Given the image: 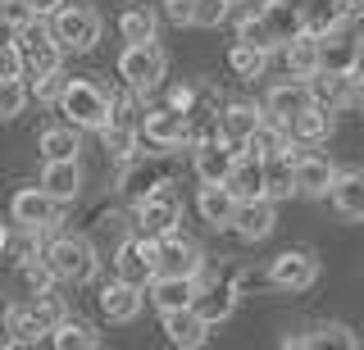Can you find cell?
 Returning a JSON list of instances; mask_svg holds the SVG:
<instances>
[{
    "label": "cell",
    "instance_id": "53",
    "mask_svg": "<svg viewBox=\"0 0 364 350\" xmlns=\"http://www.w3.org/2000/svg\"><path fill=\"white\" fill-rule=\"evenodd\" d=\"M28 5H32V14H37V18H50L55 9H60V0H28Z\"/></svg>",
    "mask_w": 364,
    "mask_h": 350
},
{
    "label": "cell",
    "instance_id": "47",
    "mask_svg": "<svg viewBox=\"0 0 364 350\" xmlns=\"http://www.w3.org/2000/svg\"><path fill=\"white\" fill-rule=\"evenodd\" d=\"M0 77H23V55H18V41H0Z\"/></svg>",
    "mask_w": 364,
    "mask_h": 350
},
{
    "label": "cell",
    "instance_id": "28",
    "mask_svg": "<svg viewBox=\"0 0 364 350\" xmlns=\"http://www.w3.org/2000/svg\"><path fill=\"white\" fill-rule=\"evenodd\" d=\"M46 337H50V346H60V350H96L100 346V332L91 323L73 319V314H64V319L55 323Z\"/></svg>",
    "mask_w": 364,
    "mask_h": 350
},
{
    "label": "cell",
    "instance_id": "48",
    "mask_svg": "<svg viewBox=\"0 0 364 350\" xmlns=\"http://www.w3.org/2000/svg\"><path fill=\"white\" fill-rule=\"evenodd\" d=\"M164 18L178 23V28H187L191 23V0H164Z\"/></svg>",
    "mask_w": 364,
    "mask_h": 350
},
{
    "label": "cell",
    "instance_id": "10",
    "mask_svg": "<svg viewBox=\"0 0 364 350\" xmlns=\"http://www.w3.org/2000/svg\"><path fill=\"white\" fill-rule=\"evenodd\" d=\"M60 200H50L41 187H18L14 200H9V214H14V223L23 232H50L55 223H60Z\"/></svg>",
    "mask_w": 364,
    "mask_h": 350
},
{
    "label": "cell",
    "instance_id": "12",
    "mask_svg": "<svg viewBox=\"0 0 364 350\" xmlns=\"http://www.w3.org/2000/svg\"><path fill=\"white\" fill-rule=\"evenodd\" d=\"M269 282L278 291H310L318 282V259L314 251H282L269 259Z\"/></svg>",
    "mask_w": 364,
    "mask_h": 350
},
{
    "label": "cell",
    "instance_id": "1",
    "mask_svg": "<svg viewBox=\"0 0 364 350\" xmlns=\"http://www.w3.org/2000/svg\"><path fill=\"white\" fill-rule=\"evenodd\" d=\"M50 37L60 41V50H73V55H87L96 50L100 32H105V18L96 14V5L87 0H60V9L50 14Z\"/></svg>",
    "mask_w": 364,
    "mask_h": 350
},
{
    "label": "cell",
    "instance_id": "29",
    "mask_svg": "<svg viewBox=\"0 0 364 350\" xmlns=\"http://www.w3.org/2000/svg\"><path fill=\"white\" fill-rule=\"evenodd\" d=\"M301 9V32H310V37H328V32H337L346 18H341L337 0H305Z\"/></svg>",
    "mask_w": 364,
    "mask_h": 350
},
{
    "label": "cell",
    "instance_id": "8",
    "mask_svg": "<svg viewBox=\"0 0 364 350\" xmlns=\"http://www.w3.org/2000/svg\"><path fill=\"white\" fill-rule=\"evenodd\" d=\"M333 177H337V164L328 160V155H314L310 146H296V155H291V191L296 196L323 200L328 187H333Z\"/></svg>",
    "mask_w": 364,
    "mask_h": 350
},
{
    "label": "cell",
    "instance_id": "18",
    "mask_svg": "<svg viewBox=\"0 0 364 350\" xmlns=\"http://www.w3.org/2000/svg\"><path fill=\"white\" fill-rule=\"evenodd\" d=\"M100 314H105L109 323H132L136 314H141V305H146V291L141 287H132V282H123V278H114L100 287Z\"/></svg>",
    "mask_w": 364,
    "mask_h": 350
},
{
    "label": "cell",
    "instance_id": "5",
    "mask_svg": "<svg viewBox=\"0 0 364 350\" xmlns=\"http://www.w3.org/2000/svg\"><path fill=\"white\" fill-rule=\"evenodd\" d=\"M136 137L151 146V155L178 151V146L191 141V114H182V109H173V105L146 109V114L136 119Z\"/></svg>",
    "mask_w": 364,
    "mask_h": 350
},
{
    "label": "cell",
    "instance_id": "56",
    "mask_svg": "<svg viewBox=\"0 0 364 350\" xmlns=\"http://www.w3.org/2000/svg\"><path fill=\"white\" fill-rule=\"evenodd\" d=\"M228 5H237V0H228Z\"/></svg>",
    "mask_w": 364,
    "mask_h": 350
},
{
    "label": "cell",
    "instance_id": "22",
    "mask_svg": "<svg viewBox=\"0 0 364 350\" xmlns=\"http://www.w3.org/2000/svg\"><path fill=\"white\" fill-rule=\"evenodd\" d=\"M328 196L341 219H364V168H337Z\"/></svg>",
    "mask_w": 364,
    "mask_h": 350
},
{
    "label": "cell",
    "instance_id": "46",
    "mask_svg": "<svg viewBox=\"0 0 364 350\" xmlns=\"http://www.w3.org/2000/svg\"><path fill=\"white\" fill-rule=\"evenodd\" d=\"M64 82H68V73H64V69H50V73L37 77V92H28V96H37L41 105H55V100H60V92H64Z\"/></svg>",
    "mask_w": 364,
    "mask_h": 350
},
{
    "label": "cell",
    "instance_id": "44",
    "mask_svg": "<svg viewBox=\"0 0 364 350\" xmlns=\"http://www.w3.org/2000/svg\"><path fill=\"white\" fill-rule=\"evenodd\" d=\"M32 314H37V319L46 323V332H50V327L60 323L68 310H64V300L55 296V287H50V291H41V296H32Z\"/></svg>",
    "mask_w": 364,
    "mask_h": 350
},
{
    "label": "cell",
    "instance_id": "41",
    "mask_svg": "<svg viewBox=\"0 0 364 350\" xmlns=\"http://www.w3.org/2000/svg\"><path fill=\"white\" fill-rule=\"evenodd\" d=\"M232 287H210V291H196V310L205 314L210 323H219V319H228L232 314Z\"/></svg>",
    "mask_w": 364,
    "mask_h": 350
},
{
    "label": "cell",
    "instance_id": "35",
    "mask_svg": "<svg viewBox=\"0 0 364 350\" xmlns=\"http://www.w3.org/2000/svg\"><path fill=\"white\" fill-rule=\"evenodd\" d=\"M291 146L282 155H269L264 160V196L269 200H282V196H291Z\"/></svg>",
    "mask_w": 364,
    "mask_h": 350
},
{
    "label": "cell",
    "instance_id": "7",
    "mask_svg": "<svg viewBox=\"0 0 364 350\" xmlns=\"http://www.w3.org/2000/svg\"><path fill=\"white\" fill-rule=\"evenodd\" d=\"M14 41H18V55H23V73L41 77V73H50V69H64V50H60V41L50 37L46 18H32L28 28H18Z\"/></svg>",
    "mask_w": 364,
    "mask_h": 350
},
{
    "label": "cell",
    "instance_id": "23",
    "mask_svg": "<svg viewBox=\"0 0 364 350\" xmlns=\"http://www.w3.org/2000/svg\"><path fill=\"white\" fill-rule=\"evenodd\" d=\"M223 187L232 191L237 200H255L264 196V160H255V155H237L232 168H228Z\"/></svg>",
    "mask_w": 364,
    "mask_h": 350
},
{
    "label": "cell",
    "instance_id": "9",
    "mask_svg": "<svg viewBox=\"0 0 364 350\" xmlns=\"http://www.w3.org/2000/svg\"><path fill=\"white\" fill-rule=\"evenodd\" d=\"M155 241V264L159 273H182V278H200L205 273V251L191 236H182L178 228L164 232V236H151Z\"/></svg>",
    "mask_w": 364,
    "mask_h": 350
},
{
    "label": "cell",
    "instance_id": "39",
    "mask_svg": "<svg viewBox=\"0 0 364 350\" xmlns=\"http://www.w3.org/2000/svg\"><path fill=\"white\" fill-rule=\"evenodd\" d=\"M237 41H250V46H259V50H278V41H273L269 23L259 18V9H250V14L237 18Z\"/></svg>",
    "mask_w": 364,
    "mask_h": 350
},
{
    "label": "cell",
    "instance_id": "30",
    "mask_svg": "<svg viewBox=\"0 0 364 350\" xmlns=\"http://www.w3.org/2000/svg\"><path fill=\"white\" fill-rule=\"evenodd\" d=\"M259 119H264V109H259V105H250V100H232V105H223V114H219V132H223L228 141L242 146L246 132L255 128Z\"/></svg>",
    "mask_w": 364,
    "mask_h": 350
},
{
    "label": "cell",
    "instance_id": "43",
    "mask_svg": "<svg viewBox=\"0 0 364 350\" xmlns=\"http://www.w3.org/2000/svg\"><path fill=\"white\" fill-rule=\"evenodd\" d=\"M228 18V0H191V23L187 28H219Z\"/></svg>",
    "mask_w": 364,
    "mask_h": 350
},
{
    "label": "cell",
    "instance_id": "34",
    "mask_svg": "<svg viewBox=\"0 0 364 350\" xmlns=\"http://www.w3.org/2000/svg\"><path fill=\"white\" fill-rule=\"evenodd\" d=\"M269 60H273V50H259L250 41H232V50H228V64H232L237 77H264Z\"/></svg>",
    "mask_w": 364,
    "mask_h": 350
},
{
    "label": "cell",
    "instance_id": "52",
    "mask_svg": "<svg viewBox=\"0 0 364 350\" xmlns=\"http://www.w3.org/2000/svg\"><path fill=\"white\" fill-rule=\"evenodd\" d=\"M14 346V332H9V305H0V350Z\"/></svg>",
    "mask_w": 364,
    "mask_h": 350
},
{
    "label": "cell",
    "instance_id": "16",
    "mask_svg": "<svg viewBox=\"0 0 364 350\" xmlns=\"http://www.w3.org/2000/svg\"><path fill=\"white\" fill-rule=\"evenodd\" d=\"M314 105V96H310V82L305 77H291V82H278V87H269V96H264V119L273 123H282L287 128V119H296L301 109H310Z\"/></svg>",
    "mask_w": 364,
    "mask_h": 350
},
{
    "label": "cell",
    "instance_id": "38",
    "mask_svg": "<svg viewBox=\"0 0 364 350\" xmlns=\"http://www.w3.org/2000/svg\"><path fill=\"white\" fill-rule=\"evenodd\" d=\"M28 82L23 77H0V123H9V119H18L23 109H28Z\"/></svg>",
    "mask_w": 364,
    "mask_h": 350
},
{
    "label": "cell",
    "instance_id": "49",
    "mask_svg": "<svg viewBox=\"0 0 364 350\" xmlns=\"http://www.w3.org/2000/svg\"><path fill=\"white\" fill-rule=\"evenodd\" d=\"M191 100H196V87H168V105L173 109H182V114H191Z\"/></svg>",
    "mask_w": 364,
    "mask_h": 350
},
{
    "label": "cell",
    "instance_id": "19",
    "mask_svg": "<svg viewBox=\"0 0 364 350\" xmlns=\"http://www.w3.org/2000/svg\"><path fill=\"white\" fill-rule=\"evenodd\" d=\"M210 319L196 310V305H187V310H168L164 314V337L173 346H182V350H196V346H205L210 341Z\"/></svg>",
    "mask_w": 364,
    "mask_h": 350
},
{
    "label": "cell",
    "instance_id": "37",
    "mask_svg": "<svg viewBox=\"0 0 364 350\" xmlns=\"http://www.w3.org/2000/svg\"><path fill=\"white\" fill-rule=\"evenodd\" d=\"M9 332H14V346H37L46 337V323L32 314V305H9Z\"/></svg>",
    "mask_w": 364,
    "mask_h": 350
},
{
    "label": "cell",
    "instance_id": "51",
    "mask_svg": "<svg viewBox=\"0 0 364 350\" xmlns=\"http://www.w3.org/2000/svg\"><path fill=\"white\" fill-rule=\"evenodd\" d=\"M337 9H341L346 23H360V18H364V0H337Z\"/></svg>",
    "mask_w": 364,
    "mask_h": 350
},
{
    "label": "cell",
    "instance_id": "26",
    "mask_svg": "<svg viewBox=\"0 0 364 350\" xmlns=\"http://www.w3.org/2000/svg\"><path fill=\"white\" fill-rule=\"evenodd\" d=\"M287 146H291V137H287V128H282V123H273V119H259L255 128L246 132V141H242V155L269 160V155H282Z\"/></svg>",
    "mask_w": 364,
    "mask_h": 350
},
{
    "label": "cell",
    "instance_id": "17",
    "mask_svg": "<svg viewBox=\"0 0 364 350\" xmlns=\"http://www.w3.org/2000/svg\"><path fill=\"white\" fill-rule=\"evenodd\" d=\"M50 200H60V205H73L77 196H82V168L77 160H41V182H37Z\"/></svg>",
    "mask_w": 364,
    "mask_h": 350
},
{
    "label": "cell",
    "instance_id": "14",
    "mask_svg": "<svg viewBox=\"0 0 364 350\" xmlns=\"http://www.w3.org/2000/svg\"><path fill=\"white\" fill-rule=\"evenodd\" d=\"M146 300L155 305L159 314L168 310H187V305H196V291H200V278H182V273H155L146 282Z\"/></svg>",
    "mask_w": 364,
    "mask_h": 350
},
{
    "label": "cell",
    "instance_id": "24",
    "mask_svg": "<svg viewBox=\"0 0 364 350\" xmlns=\"http://www.w3.org/2000/svg\"><path fill=\"white\" fill-rule=\"evenodd\" d=\"M278 60H282V69H287V77H310L318 69V37L296 32V37H287L278 46Z\"/></svg>",
    "mask_w": 364,
    "mask_h": 350
},
{
    "label": "cell",
    "instance_id": "15",
    "mask_svg": "<svg viewBox=\"0 0 364 350\" xmlns=\"http://www.w3.org/2000/svg\"><path fill=\"white\" fill-rule=\"evenodd\" d=\"M242 241H264V236L278 228V205L269 196H255V200H237L232 209V223H228Z\"/></svg>",
    "mask_w": 364,
    "mask_h": 350
},
{
    "label": "cell",
    "instance_id": "50",
    "mask_svg": "<svg viewBox=\"0 0 364 350\" xmlns=\"http://www.w3.org/2000/svg\"><path fill=\"white\" fill-rule=\"evenodd\" d=\"M346 109H364V77L360 73H350V82H346Z\"/></svg>",
    "mask_w": 364,
    "mask_h": 350
},
{
    "label": "cell",
    "instance_id": "42",
    "mask_svg": "<svg viewBox=\"0 0 364 350\" xmlns=\"http://www.w3.org/2000/svg\"><path fill=\"white\" fill-rule=\"evenodd\" d=\"M18 278H23V287H28L32 296H41V291L55 287V273L46 268V259H23V264H18Z\"/></svg>",
    "mask_w": 364,
    "mask_h": 350
},
{
    "label": "cell",
    "instance_id": "54",
    "mask_svg": "<svg viewBox=\"0 0 364 350\" xmlns=\"http://www.w3.org/2000/svg\"><path fill=\"white\" fill-rule=\"evenodd\" d=\"M5 251H9V228L0 223V255H5Z\"/></svg>",
    "mask_w": 364,
    "mask_h": 350
},
{
    "label": "cell",
    "instance_id": "25",
    "mask_svg": "<svg viewBox=\"0 0 364 350\" xmlns=\"http://www.w3.org/2000/svg\"><path fill=\"white\" fill-rule=\"evenodd\" d=\"M282 346H296V350L341 346V350H350L355 346V332H350L346 323H314V327H305V332H296V337H282Z\"/></svg>",
    "mask_w": 364,
    "mask_h": 350
},
{
    "label": "cell",
    "instance_id": "3",
    "mask_svg": "<svg viewBox=\"0 0 364 350\" xmlns=\"http://www.w3.org/2000/svg\"><path fill=\"white\" fill-rule=\"evenodd\" d=\"M41 259L55 273V282H68V287H87V282L96 278V268H100L96 246H91L87 236H55Z\"/></svg>",
    "mask_w": 364,
    "mask_h": 350
},
{
    "label": "cell",
    "instance_id": "40",
    "mask_svg": "<svg viewBox=\"0 0 364 350\" xmlns=\"http://www.w3.org/2000/svg\"><path fill=\"white\" fill-rule=\"evenodd\" d=\"M155 182H164L155 164H132L128 160V173H123V196H128V200H141Z\"/></svg>",
    "mask_w": 364,
    "mask_h": 350
},
{
    "label": "cell",
    "instance_id": "45",
    "mask_svg": "<svg viewBox=\"0 0 364 350\" xmlns=\"http://www.w3.org/2000/svg\"><path fill=\"white\" fill-rule=\"evenodd\" d=\"M32 5L28 0H0V28H9V32H18V28H28L32 23Z\"/></svg>",
    "mask_w": 364,
    "mask_h": 350
},
{
    "label": "cell",
    "instance_id": "21",
    "mask_svg": "<svg viewBox=\"0 0 364 350\" xmlns=\"http://www.w3.org/2000/svg\"><path fill=\"white\" fill-rule=\"evenodd\" d=\"M333 128H337V109H328V105H314L310 109H301L296 119H287V137L296 146H318V141H328L333 137Z\"/></svg>",
    "mask_w": 364,
    "mask_h": 350
},
{
    "label": "cell",
    "instance_id": "33",
    "mask_svg": "<svg viewBox=\"0 0 364 350\" xmlns=\"http://www.w3.org/2000/svg\"><path fill=\"white\" fill-rule=\"evenodd\" d=\"M310 82V96L318 100V105H328V109H346V82H350V73H310L305 77Z\"/></svg>",
    "mask_w": 364,
    "mask_h": 350
},
{
    "label": "cell",
    "instance_id": "4",
    "mask_svg": "<svg viewBox=\"0 0 364 350\" xmlns=\"http://www.w3.org/2000/svg\"><path fill=\"white\" fill-rule=\"evenodd\" d=\"M168 73V55L155 46V41H128L119 55V77L132 87V96H146L164 82Z\"/></svg>",
    "mask_w": 364,
    "mask_h": 350
},
{
    "label": "cell",
    "instance_id": "2",
    "mask_svg": "<svg viewBox=\"0 0 364 350\" xmlns=\"http://www.w3.org/2000/svg\"><path fill=\"white\" fill-rule=\"evenodd\" d=\"M109 100H114V96H109L100 82H91V77H68L55 105L68 114V123H73V128L100 132V128H105V119H109Z\"/></svg>",
    "mask_w": 364,
    "mask_h": 350
},
{
    "label": "cell",
    "instance_id": "11",
    "mask_svg": "<svg viewBox=\"0 0 364 350\" xmlns=\"http://www.w3.org/2000/svg\"><path fill=\"white\" fill-rule=\"evenodd\" d=\"M114 273H119L123 282H132V287H146V282L159 273L151 236H123L119 251H114Z\"/></svg>",
    "mask_w": 364,
    "mask_h": 350
},
{
    "label": "cell",
    "instance_id": "55",
    "mask_svg": "<svg viewBox=\"0 0 364 350\" xmlns=\"http://www.w3.org/2000/svg\"><path fill=\"white\" fill-rule=\"evenodd\" d=\"M350 73H360V77H364V46H360V55H355V69H350Z\"/></svg>",
    "mask_w": 364,
    "mask_h": 350
},
{
    "label": "cell",
    "instance_id": "13",
    "mask_svg": "<svg viewBox=\"0 0 364 350\" xmlns=\"http://www.w3.org/2000/svg\"><path fill=\"white\" fill-rule=\"evenodd\" d=\"M237 155H242V146L228 141L223 132H214V137H200L196 141V151H191V168H196L200 182H223Z\"/></svg>",
    "mask_w": 364,
    "mask_h": 350
},
{
    "label": "cell",
    "instance_id": "31",
    "mask_svg": "<svg viewBox=\"0 0 364 350\" xmlns=\"http://www.w3.org/2000/svg\"><path fill=\"white\" fill-rule=\"evenodd\" d=\"M259 18L269 23V32H273V41H278V46L301 32V9H296L291 0H264V5H259Z\"/></svg>",
    "mask_w": 364,
    "mask_h": 350
},
{
    "label": "cell",
    "instance_id": "6",
    "mask_svg": "<svg viewBox=\"0 0 364 350\" xmlns=\"http://www.w3.org/2000/svg\"><path fill=\"white\" fill-rule=\"evenodd\" d=\"M178 223H182V196L164 177V182H155L136 200V228H141V236H164V232H173Z\"/></svg>",
    "mask_w": 364,
    "mask_h": 350
},
{
    "label": "cell",
    "instance_id": "20",
    "mask_svg": "<svg viewBox=\"0 0 364 350\" xmlns=\"http://www.w3.org/2000/svg\"><path fill=\"white\" fill-rule=\"evenodd\" d=\"M355 55H360V37L346 23H341L337 32H328V37H318V69L323 73H350L355 69Z\"/></svg>",
    "mask_w": 364,
    "mask_h": 350
},
{
    "label": "cell",
    "instance_id": "32",
    "mask_svg": "<svg viewBox=\"0 0 364 350\" xmlns=\"http://www.w3.org/2000/svg\"><path fill=\"white\" fill-rule=\"evenodd\" d=\"M155 28H159V14L151 5H123V14H119L123 41H155Z\"/></svg>",
    "mask_w": 364,
    "mask_h": 350
},
{
    "label": "cell",
    "instance_id": "36",
    "mask_svg": "<svg viewBox=\"0 0 364 350\" xmlns=\"http://www.w3.org/2000/svg\"><path fill=\"white\" fill-rule=\"evenodd\" d=\"M37 151H41V160H77L82 141H77L73 128H46L37 137Z\"/></svg>",
    "mask_w": 364,
    "mask_h": 350
},
{
    "label": "cell",
    "instance_id": "27",
    "mask_svg": "<svg viewBox=\"0 0 364 350\" xmlns=\"http://www.w3.org/2000/svg\"><path fill=\"white\" fill-rule=\"evenodd\" d=\"M196 209L210 228H228V223H232V209H237V196L223 182H205L200 196H196Z\"/></svg>",
    "mask_w": 364,
    "mask_h": 350
}]
</instances>
